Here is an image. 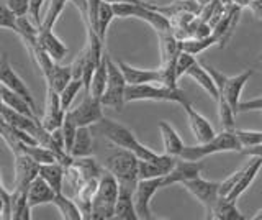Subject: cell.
<instances>
[{"label": "cell", "instance_id": "6da1fadb", "mask_svg": "<svg viewBox=\"0 0 262 220\" xmlns=\"http://www.w3.org/2000/svg\"><path fill=\"white\" fill-rule=\"evenodd\" d=\"M92 132L102 135L105 140H108L112 145L117 146V148L133 151L139 159L147 161L158 156V153H154L152 150L147 148V146H144L128 127L121 125L115 120L103 117L100 122H97L95 125H92Z\"/></svg>", "mask_w": 262, "mask_h": 220}, {"label": "cell", "instance_id": "4316f807", "mask_svg": "<svg viewBox=\"0 0 262 220\" xmlns=\"http://www.w3.org/2000/svg\"><path fill=\"white\" fill-rule=\"evenodd\" d=\"M159 133L162 138V145H164V153L172 154V156H180V153L185 148L184 142L180 140V136L177 135V132L174 130L170 124H167L166 120L159 122Z\"/></svg>", "mask_w": 262, "mask_h": 220}, {"label": "cell", "instance_id": "f907efd6", "mask_svg": "<svg viewBox=\"0 0 262 220\" xmlns=\"http://www.w3.org/2000/svg\"><path fill=\"white\" fill-rule=\"evenodd\" d=\"M252 218H254V220H262V209H260V210H259V212H257V214H256V215H254Z\"/></svg>", "mask_w": 262, "mask_h": 220}, {"label": "cell", "instance_id": "8fae6325", "mask_svg": "<svg viewBox=\"0 0 262 220\" xmlns=\"http://www.w3.org/2000/svg\"><path fill=\"white\" fill-rule=\"evenodd\" d=\"M68 115L77 127H92L103 118V104L98 97L85 94L84 101L77 107L68 110Z\"/></svg>", "mask_w": 262, "mask_h": 220}, {"label": "cell", "instance_id": "60d3db41", "mask_svg": "<svg viewBox=\"0 0 262 220\" xmlns=\"http://www.w3.org/2000/svg\"><path fill=\"white\" fill-rule=\"evenodd\" d=\"M61 130H62V136H64V148H66V151L71 154V148H72V145H74V140H76L79 127L74 124L72 118L68 115V112H66V118H64V124H62Z\"/></svg>", "mask_w": 262, "mask_h": 220}, {"label": "cell", "instance_id": "4dcf8cb0", "mask_svg": "<svg viewBox=\"0 0 262 220\" xmlns=\"http://www.w3.org/2000/svg\"><path fill=\"white\" fill-rule=\"evenodd\" d=\"M94 151V132L92 127H79L76 140L71 148V154L74 158L92 156Z\"/></svg>", "mask_w": 262, "mask_h": 220}, {"label": "cell", "instance_id": "8d00e7d4", "mask_svg": "<svg viewBox=\"0 0 262 220\" xmlns=\"http://www.w3.org/2000/svg\"><path fill=\"white\" fill-rule=\"evenodd\" d=\"M115 17H117V13H115L113 4L105 2L103 0L102 5H100V12H98V20H97V33L103 39V42L106 38V31H108Z\"/></svg>", "mask_w": 262, "mask_h": 220}, {"label": "cell", "instance_id": "52a82bcc", "mask_svg": "<svg viewBox=\"0 0 262 220\" xmlns=\"http://www.w3.org/2000/svg\"><path fill=\"white\" fill-rule=\"evenodd\" d=\"M126 89L128 83L121 68L118 66L117 61H113L108 56V79H106L105 92L100 97L103 107H110L113 110L121 112L126 104Z\"/></svg>", "mask_w": 262, "mask_h": 220}, {"label": "cell", "instance_id": "d6a6232c", "mask_svg": "<svg viewBox=\"0 0 262 220\" xmlns=\"http://www.w3.org/2000/svg\"><path fill=\"white\" fill-rule=\"evenodd\" d=\"M106 79H108V53H103V58L102 61L98 63V66L95 69V74L92 77V86H90V92L94 97H100L105 92V87H106Z\"/></svg>", "mask_w": 262, "mask_h": 220}, {"label": "cell", "instance_id": "603a6c76", "mask_svg": "<svg viewBox=\"0 0 262 220\" xmlns=\"http://www.w3.org/2000/svg\"><path fill=\"white\" fill-rule=\"evenodd\" d=\"M187 76L192 77L195 83L199 84L210 97H213L215 101L218 99V95H220L218 86H216L215 79H213V76L210 74V71L207 69L205 64H200L199 61H195L193 66L187 71Z\"/></svg>", "mask_w": 262, "mask_h": 220}, {"label": "cell", "instance_id": "e0dca14e", "mask_svg": "<svg viewBox=\"0 0 262 220\" xmlns=\"http://www.w3.org/2000/svg\"><path fill=\"white\" fill-rule=\"evenodd\" d=\"M182 107L187 113V120H188V127H190L192 130V133L195 136V140L196 143H205V142H208L211 140V138H215L216 133H215V128H213L210 125V122L205 118L200 112H196L193 109V105L185 101L182 104Z\"/></svg>", "mask_w": 262, "mask_h": 220}, {"label": "cell", "instance_id": "ab89813d", "mask_svg": "<svg viewBox=\"0 0 262 220\" xmlns=\"http://www.w3.org/2000/svg\"><path fill=\"white\" fill-rule=\"evenodd\" d=\"M13 217V191H7L4 184H0V218L12 220Z\"/></svg>", "mask_w": 262, "mask_h": 220}, {"label": "cell", "instance_id": "7dc6e473", "mask_svg": "<svg viewBox=\"0 0 262 220\" xmlns=\"http://www.w3.org/2000/svg\"><path fill=\"white\" fill-rule=\"evenodd\" d=\"M249 110H260L262 112V95L256 97V99H251V101H241L239 105V112H249Z\"/></svg>", "mask_w": 262, "mask_h": 220}, {"label": "cell", "instance_id": "7402d4cb", "mask_svg": "<svg viewBox=\"0 0 262 220\" xmlns=\"http://www.w3.org/2000/svg\"><path fill=\"white\" fill-rule=\"evenodd\" d=\"M56 191L49 186L43 177L38 176L28 187V202L31 207L43 206V204H53L56 197Z\"/></svg>", "mask_w": 262, "mask_h": 220}, {"label": "cell", "instance_id": "1f68e13d", "mask_svg": "<svg viewBox=\"0 0 262 220\" xmlns=\"http://www.w3.org/2000/svg\"><path fill=\"white\" fill-rule=\"evenodd\" d=\"M53 206H56V209L59 210V214L62 218L66 220H84L82 217V212L79 209V206L74 201V197H68L64 192H57L56 197L53 201Z\"/></svg>", "mask_w": 262, "mask_h": 220}, {"label": "cell", "instance_id": "7c38bea8", "mask_svg": "<svg viewBox=\"0 0 262 220\" xmlns=\"http://www.w3.org/2000/svg\"><path fill=\"white\" fill-rule=\"evenodd\" d=\"M162 177H149V179H139L138 181L135 191V207L139 218L143 220L154 218L151 210V201L154 197V194L164 187Z\"/></svg>", "mask_w": 262, "mask_h": 220}, {"label": "cell", "instance_id": "836d02e7", "mask_svg": "<svg viewBox=\"0 0 262 220\" xmlns=\"http://www.w3.org/2000/svg\"><path fill=\"white\" fill-rule=\"evenodd\" d=\"M31 206L28 202V191L13 187V217L12 220H30Z\"/></svg>", "mask_w": 262, "mask_h": 220}, {"label": "cell", "instance_id": "cb8c5ba5", "mask_svg": "<svg viewBox=\"0 0 262 220\" xmlns=\"http://www.w3.org/2000/svg\"><path fill=\"white\" fill-rule=\"evenodd\" d=\"M0 97H2V104L7 105V107H10L16 112L20 113H25V115L28 117H35V118H39L38 117V112L31 107V104L25 99L23 95L13 92L12 89H8L7 86H0Z\"/></svg>", "mask_w": 262, "mask_h": 220}, {"label": "cell", "instance_id": "44dd1931", "mask_svg": "<svg viewBox=\"0 0 262 220\" xmlns=\"http://www.w3.org/2000/svg\"><path fill=\"white\" fill-rule=\"evenodd\" d=\"M98 179L100 177L90 179V181H87L76 194H74V201H76V204L82 212V217L85 220H92V206H94V197L98 187Z\"/></svg>", "mask_w": 262, "mask_h": 220}, {"label": "cell", "instance_id": "816d5d0a", "mask_svg": "<svg viewBox=\"0 0 262 220\" xmlns=\"http://www.w3.org/2000/svg\"><path fill=\"white\" fill-rule=\"evenodd\" d=\"M259 61H260V63H262V53H260V54H259Z\"/></svg>", "mask_w": 262, "mask_h": 220}, {"label": "cell", "instance_id": "ba28073f", "mask_svg": "<svg viewBox=\"0 0 262 220\" xmlns=\"http://www.w3.org/2000/svg\"><path fill=\"white\" fill-rule=\"evenodd\" d=\"M106 171L118 179V183H138L139 181V158L133 151L120 148L105 159Z\"/></svg>", "mask_w": 262, "mask_h": 220}, {"label": "cell", "instance_id": "5bb4252c", "mask_svg": "<svg viewBox=\"0 0 262 220\" xmlns=\"http://www.w3.org/2000/svg\"><path fill=\"white\" fill-rule=\"evenodd\" d=\"M66 118V110L61 105V95L53 87L46 86V102H45V113L41 117V124L46 130L53 132V130L61 128Z\"/></svg>", "mask_w": 262, "mask_h": 220}, {"label": "cell", "instance_id": "bcb514c9", "mask_svg": "<svg viewBox=\"0 0 262 220\" xmlns=\"http://www.w3.org/2000/svg\"><path fill=\"white\" fill-rule=\"evenodd\" d=\"M46 2V0H30V12H28V17L36 23L38 27H41V23H43V18H41L39 15V10L41 7H43V4Z\"/></svg>", "mask_w": 262, "mask_h": 220}, {"label": "cell", "instance_id": "2e32d148", "mask_svg": "<svg viewBox=\"0 0 262 220\" xmlns=\"http://www.w3.org/2000/svg\"><path fill=\"white\" fill-rule=\"evenodd\" d=\"M179 158L172 154L162 153L158 154L152 159H139V179H149V177H162L169 174L174 166L177 165Z\"/></svg>", "mask_w": 262, "mask_h": 220}, {"label": "cell", "instance_id": "ffe728a7", "mask_svg": "<svg viewBox=\"0 0 262 220\" xmlns=\"http://www.w3.org/2000/svg\"><path fill=\"white\" fill-rule=\"evenodd\" d=\"M260 168H262V158L260 156H252V161H249L248 165L244 166L239 181H237V184L234 186V189L231 191V194H229L228 197L231 201L239 199L241 195L249 189V186L254 183V179H256Z\"/></svg>", "mask_w": 262, "mask_h": 220}, {"label": "cell", "instance_id": "f35d334b", "mask_svg": "<svg viewBox=\"0 0 262 220\" xmlns=\"http://www.w3.org/2000/svg\"><path fill=\"white\" fill-rule=\"evenodd\" d=\"M82 89H84V81L82 79H72L71 83L62 89V92L59 95H61V105L66 112L71 110L72 102L76 101L77 94L82 91Z\"/></svg>", "mask_w": 262, "mask_h": 220}, {"label": "cell", "instance_id": "277c9868", "mask_svg": "<svg viewBox=\"0 0 262 220\" xmlns=\"http://www.w3.org/2000/svg\"><path fill=\"white\" fill-rule=\"evenodd\" d=\"M174 102L182 105L187 97L182 89L170 87L166 84H141V86H128L126 89V102Z\"/></svg>", "mask_w": 262, "mask_h": 220}, {"label": "cell", "instance_id": "f546056e", "mask_svg": "<svg viewBox=\"0 0 262 220\" xmlns=\"http://www.w3.org/2000/svg\"><path fill=\"white\" fill-rule=\"evenodd\" d=\"M154 10L161 12L162 15H166L167 18H172L176 17V15H180V13H195L199 15L203 9V5L199 2V0H176V2H172L169 5H152Z\"/></svg>", "mask_w": 262, "mask_h": 220}, {"label": "cell", "instance_id": "74e56055", "mask_svg": "<svg viewBox=\"0 0 262 220\" xmlns=\"http://www.w3.org/2000/svg\"><path fill=\"white\" fill-rule=\"evenodd\" d=\"M213 45H218V39L215 35H208V36H203V38H187L182 39V46H184V51H188L192 54H200L205 50H208L210 46Z\"/></svg>", "mask_w": 262, "mask_h": 220}, {"label": "cell", "instance_id": "7a4b0ae2", "mask_svg": "<svg viewBox=\"0 0 262 220\" xmlns=\"http://www.w3.org/2000/svg\"><path fill=\"white\" fill-rule=\"evenodd\" d=\"M229 151H243V145L239 142V138H237L236 132L223 130V132L216 133V136L211 138L208 142L185 146L179 158L188 159V161H202L203 158L211 156V154L229 153Z\"/></svg>", "mask_w": 262, "mask_h": 220}, {"label": "cell", "instance_id": "f6af8a7d", "mask_svg": "<svg viewBox=\"0 0 262 220\" xmlns=\"http://www.w3.org/2000/svg\"><path fill=\"white\" fill-rule=\"evenodd\" d=\"M72 68V77L74 79H82L84 77V68H85V51H82L74 63L71 64Z\"/></svg>", "mask_w": 262, "mask_h": 220}, {"label": "cell", "instance_id": "d590c367", "mask_svg": "<svg viewBox=\"0 0 262 220\" xmlns=\"http://www.w3.org/2000/svg\"><path fill=\"white\" fill-rule=\"evenodd\" d=\"M21 151L30 154V156L35 159L39 165H48V163H54L57 161V154L54 153V150L48 148L45 145H23Z\"/></svg>", "mask_w": 262, "mask_h": 220}, {"label": "cell", "instance_id": "30bf717a", "mask_svg": "<svg viewBox=\"0 0 262 220\" xmlns=\"http://www.w3.org/2000/svg\"><path fill=\"white\" fill-rule=\"evenodd\" d=\"M182 186L205 207V214H210L213 206H215V204L218 202V199L221 197L220 195V183L218 181H208V179H203L202 176L188 179V181L182 183Z\"/></svg>", "mask_w": 262, "mask_h": 220}, {"label": "cell", "instance_id": "8992f818", "mask_svg": "<svg viewBox=\"0 0 262 220\" xmlns=\"http://www.w3.org/2000/svg\"><path fill=\"white\" fill-rule=\"evenodd\" d=\"M207 69L210 71V74L213 76V79H215V83L218 86V91H220V95H225L226 101L229 102V105L233 107V110L236 113H239L243 89H244L246 84L249 83V79L254 74V71L248 69V71L239 72V74H236V76H226V74H223V72L216 71L215 68H211V66H207Z\"/></svg>", "mask_w": 262, "mask_h": 220}, {"label": "cell", "instance_id": "681fc988", "mask_svg": "<svg viewBox=\"0 0 262 220\" xmlns=\"http://www.w3.org/2000/svg\"><path fill=\"white\" fill-rule=\"evenodd\" d=\"M105 2H110V4H147L144 0H105Z\"/></svg>", "mask_w": 262, "mask_h": 220}, {"label": "cell", "instance_id": "b9f144b4", "mask_svg": "<svg viewBox=\"0 0 262 220\" xmlns=\"http://www.w3.org/2000/svg\"><path fill=\"white\" fill-rule=\"evenodd\" d=\"M195 61H196L195 54L188 53V51L180 53L177 61H176V76H177V79H180L182 76H187V71L193 66Z\"/></svg>", "mask_w": 262, "mask_h": 220}, {"label": "cell", "instance_id": "ee69618b", "mask_svg": "<svg viewBox=\"0 0 262 220\" xmlns=\"http://www.w3.org/2000/svg\"><path fill=\"white\" fill-rule=\"evenodd\" d=\"M4 4L16 17H25L30 12V0H4Z\"/></svg>", "mask_w": 262, "mask_h": 220}, {"label": "cell", "instance_id": "ac0fdd59", "mask_svg": "<svg viewBox=\"0 0 262 220\" xmlns=\"http://www.w3.org/2000/svg\"><path fill=\"white\" fill-rule=\"evenodd\" d=\"M0 81H2L4 86H7L8 89H12L13 92L23 95L25 99L31 104V107L36 110V104H35V99H33V95L30 92V89L27 87V84L23 83V79L16 74L15 69L10 66L7 54H4L2 61H0Z\"/></svg>", "mask_w": 262, "mask_h": 220}, {"label": "cell", "instance_id": "5b68a950", "mask_svg": "<svg viewBox=\"0 0 262 220\" xmlns=\"http://www.w3.org/2000/svg\"><path fill=\"white\" fill-rule=\"evenodd\" d=\"M115 13L118 18H138L144 20L146 23L156 30V33L161 31H172L170 20L161 12L152 9V4H113Z\"/></svg>", "mask_w": 262, "mask_h": 220}, {"label": "cell", "instance_id": "7bdbcfd3", "mask_svg": "<svg viewBox=\"0 0 262 220\" xmlns=\"http://www.w3.org/2000/svg\"><path fill=\"white\" fill-rule=\"evenodd\" d=\"M0 27L5 30H12L15 33H16V28H18V17H16L4 2L0 5Z\"/></svg>", "mask_w": 262, "mask_h": 220}, {"label": "cell", "instance_id": "e575fe53", "mask_svg": "<svg viewBox=\"0 0 262 220\" xmlns=\"http://www.w3.org/2000/svg\"><path fill=\"white\" fill-rule=\"evenodd\" d=\"M218 104V120L220 125L223 130H228V132H234L236 130V124H234V117L237 113L233 110V107L229 105V102L226 101L225 95H220L216 99Z\"/></svg>", "mask_w": 262, "mask_h": 220}, {"label": "cell", "instance_id": "3957f363", "mask_svg": "<svg viewBox=\"0 0 262 220\" xmlns=\"http://www.w3.org/2000/svg\"><path fill=\"white\" fill-rule=\"evenodd\" d=\"M120 194L118 179L110 171L103 168V173L98 179V187L92 206V220H110L115 218V207H117Z\"/></svg>", "mask_w": 262, "mask_h": 220}, {"label": "cell", "instance_id": "484cf974", "mask_svg": "<svg viewBox=\"0 0 262 220\" xmlns=\"http://www.w3.org/2000/svg\"><path fill=\"white\" fill-rule=\"evenodd\" d=\"M205 218H213V220H244L246 217L241 214V210L236 207V201H231L229 197H220L218 202L210 210V214L205 215Z\"/></svg>", "mask_w": 262, "mask_h": 220}, {"label": "cell", "instance_id": "9c48e42d", "mask_svg": "<svg viewBox=\"0 0 262 220\" xmlns=\"http://www.w3.org/2000/svg\"><path fill=\"white\" fill-rule=\"evenodd\" d=\"M103 168L98 166V163L94 156H82L74 158V161L66 168V183H69L74 187L76 194L82 186L94 177H100Z\"/></svg>", "mask_w": 262, "mask_h": 220}, {"label": "cell", "instance_id": "f1b7e54d", "mask_svg": "<svg viewBox=\"0 0 262 220\" xmlns=\"http://www.w3.org/2000/svg\"><path fill=\"white\" fill-rule=\"evenodd\" d=\"M39 45L45 48V51L51 56L56 63L64 59V56L68 54V46L53 33V30L39 28Z\"/></svg>", "mask_w": 262, "mask_h": 220}, {"label": "cell", "instance_id": "9a60e30c", "mask_svg": "<svg viewBox=\"0 0 262 220\" xmlns=\"http://www.w3.org/2000/svg\"><path fill=\"white\" fill-rule=\"evenodd\" d=\"M118 66L121 68L123 74L126 77L128 86H141V84H166V74L161 68L158 69H139V68H133L129 66L128 63L118 59Z\"/></svg>", "mask_w": 262, "mask_h": 220}, {"label": "cell", "instance_id": "4fadbf2b", "mask_svg": "<svg viewBox=\"0 0 262 220\" xmlns=\"http://www.w3.org/2000/svg\"><path fill=\"white\" fill-rule=\"evenodd\" d=\"M15 156V187L28 191L30 184L39 176V163L27 153H13Z\"/></svg>", "mask_w": 262, "mask_h": 220}, {"label": "cell", "instance_id": "d6986e66", "mask_svg": "<svg viewBox=\"0 0 262 220\" xmlns=\"http://www.w3.org/2000/svg\"><path fill=\"white\" fill-rule=\"evenodd\" d=\"M202 169H203V166H202L200 161H188V159L179 158L174 169L162 177L164 187L172 186V184H182V183L188 181V179H193L196 176H200Z\"/></svg>", "mask_w": 262, "mask_h": 220}, {"label": "cell", "instance_id": "d4e9b609", "mask_svg": "<svg viewBox=\"0 0 262 220\" xmlns=\"http://www.w3.org/2000/svg\"><path fill=\"white\" fill-rule=\"evenodd\" d=\"M43 77L46 81L48 87H53L54 91H57L61 94L62 89L74 79L72 77V68H71V64L69 66H61L59 63H54L53 66L45 72Z\"/></svg>", "mask_w": 262, "mask_h": 220}, {"label": "cell", "instance_id": "c3c4849f", "mask_svg": "<svg viewBox=\"0 0 262 220\" xmlns=\"http://www.w3.org/2000/svg\"><path fill=\"white\" fill-rule=\"evenodd\" d=\"M257 20H262V0H251L246 7Z\"/></svg>", "mask_w": 262, "mask_h": 220}, {"label": "cell", "instance_id": "83f0119b", "mask_svg": "<svg viewBox=\"0 0 262 220\" xmlns=\"http://www.w3.org/2000/svg\"><path fill=\"white\" fill-rule=\"evenodd\" d=\"M39 176L53 187L56 192L64 191V179H66V166L59 161L48 163L39 166Z\"/></svg>", "mask_w": 262, "mask_h": 220}]
</instances>
